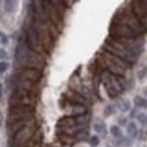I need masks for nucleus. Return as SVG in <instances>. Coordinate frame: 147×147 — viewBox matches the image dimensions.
<instances>
[{"instance_id": "473e14b6", "label": "nucleus", "mask_w": 147, "mask_h": 147, "mask_svg": "<svg viewBox=\"0 0 147 147\" xmlns=\"http://www.w3.org/2000/svg\"><path fill=\"white\" fill-rule=\"evenodd\" d=\"M0 96H1V85H0Z\"/></svg>"}, {"instance_id": "393cba45", "label": "nucleus", "mask_w": 147, "mask_h": 147, "mask_svg": "<svg viewBox=\"0 0 147 147\" xmlns=\"http://www.w3.org/2000/svg\"><path fill=\"white\" fill-rule=\"evenodd\" d=\"M137 119H138V121H139L143 126H146L147 125V115L145 113H139V114L137 115Z\"/></svg>"}, {"instance_id": "ddd939ff", "label": "nucleus", "mask_w": 147, "mask_h": 147, "mask_svg": "<svg viewBox=\"0 0 147 147\" xmlns=\"http://www.w3.org/2000/svg\"><path fill=\"white\" fill-rule=\"evenodd\" d=\"M93 128L96 132H98L100 135H105L107 134V127H105V123L101 120V119H96L93 123Z\"/></svg>"}, {"instance_id": "f257e3e1", "label": "nucleus", "mask_w": 147, "mask_h": 147, "mask_svg": "<svg viewBox=\"0 0 147 147\" xmlns=\"http://www.w3.org/2000/svg\"><path fill=\"white\" fill-rule=\"evenodd\" d=\"M9 104L10 108H16V107H32L33 104V98L28 91L25 90H15L10 98H9Z\"/></svg>"}, {"instance_id": "c756f323", "label": "nucleus", "mask_w": 147, "mask_h": 147, "mask_svg": "<svg viewBox=\"0 0 147 147\" xmlns=\"http://www.w3.org/2000/svg\"><path fill=\"white\" fill-rule=\"evenodd\" d=\"M0 59H1V60L8 59V53H7L6 50H3V49H0Z\"/></svg>"}, {"instance_id": "f8f14e48", "label": "nucleus", "mask_w": 147, "mask_h": 147, "mask_svg": "<svg viewBox=\"0 0 147 147\" xmlns=\"http://www.w3.org/2000/svg\"><path fill=\"white\" fill-rule=\"evenodd\" d=\"M58 126H60L61 128H70V127H75L78 126L76 118L74 117H63L58 121Z\"/></svg>"}, {"instance_id": "bb28decb", "label": "nucleus", "mask_w": 147, "mask_h": 147, "mask_svg": "<svg viewBox=\"0 0 147 147\" xmlns=\"http://www.w3.org/2000/svg\"><path fill=\"white\" fill-rule=\"evenodd\" d=\"M9 68V63L7 61H0V73H5Z\"/></svg>"}, {"instance_id": "5701e85b", "label": "nucleus", "mask_w": 147, "mask_h": 147, "mask_svg": "<svg viewBox=\"0 0 147 147\" xmlns=\"http://www.w3.org/2000/svg\"><path fill=\"white\" fill-rule=\"evenodd\" d=\"M90 120V117L87 114H84V115H79L76 118V121H77V125L78 126H84L87 123V121Z\"/></svg>"}, {"instance_id": "2f4dec72", "label": "nucleus", "mask_w": 147, "mask_h": 147, "mask_svg": "<svg viewBox=\"0 0 147 147\" xmlns=\"http://www.w3.org/2000/svg\"><path fill=\"white\" fill-rule=\"evenodd\" d=\"M135 115H136V110H132L130 112V117L132 118V117H135Z\"/></svg>"}, {"instance_id": "4468645a", "label": "nucleus", "mask_w": 147, "mask_h": 147, "mask_svg": "<svg viewBox=\"0 0 147 147\" xmlns=\"http://www.w3.org/2000/svg\"><path fill=\"white\" fill-rule=\"evenodd\" d=\"M130 101H129L128 98H126V97H121V98H119L118 100V102H117V107H118V109L121 111V112H127V111L130 110Z\"/></svg>"}, {"instance_id": "4be33fe9", "label": "nucleus", "mask_w": 147, "mask_h": 147, "mask_svg": "<svg viewBox=\"0 0 147 147\" xmlns=\"http://www.w3.org/2000/svg\"><path fill=\"white\" fill-rule=\"evenodd\" d=\"M105 86V91H107V93H108V95L110 96L111 98H113V97H115L117 96V94H118V92L112 87V85H111V83H109V84H105L104 85Z\"/></svg>"}, {"instance_id": "9d476101", "label": "nucleus", "mask_w": 147, "mask_h": 147, "mask_svg": "<svg viewBox=\"0 0 147 147\" xmlns=\"http://www.w3.org/2000/svg\"><path fill=\"white\" fill-rule=\"evenodd\" d=\"M17 75L20 76L22 78L28 80V82H32V83H36L37 80H40V78L42 77L41 71L35 70V69H31V68H25L22 71H19Z\"/></svg>"}, {"instance_id": "6ab92c4d", "label": "nucleus", "mask_w": 147, "mask_h": 147, "mask_svg": "<svg viewBox=\"0 0 147 147\" xmlns=\"http://www.w3.org/2000/svg\"><path fill=\"white\" fill-rule=\"evenodd\" d=\"M59 138H60V140H61L62 143H65V144H69V145L75 144V143L77 142L76 138L73 137V136H70V135H61Z\"/></svg>"}, {"instance_id": "f03ea898", "label": "nucleus", "mask_w": 147, "mask_h": 147, "mask_svg": "<svg viewBox=\"0 0 147 147\" xmlns=\"http://www.w3.org/2000/svg\"><path fill=\"white\" fill-rule=\"evenodd\" d=\"M110 34L111 36L117 38H134L136 36L128 25L123 23H112L110 26Z\"/></svg>"}, {"instance_id": "72a5a7b5", "label": "nucleus", "mask_w": 147, "mask_h": 147, "mask_svg": "<svg viewBox=\"0 0 147 147\" xmlns=\"http://www.w3.org/2000/svg\"><path fill=\"white\" fill-rule=\"evenodd\" d=\"M145 94H146V95H147V88H146V90H145Z\"/></svg>"}, {"instance_id": "1a4fd4ad", "label": "nucleus", "mask_w": 147, "mask_h": 147, "mask_svg": "<svg viewBox=\"0 0 147 147\" xmlns=\"http://www.w3.org/2000/svg\"><path fill=\"white\" fill-rule=\"evenodd\" d=\"M127 25L130 27V30L135 33V35H142L144 33H146L147 28H145L139 22L138 19L134 16V14H130L127 17Z\"/></svg>"}, {"instance_id": "7ed1b4c3", "label": "nucleus", "mask_w": 147, "mask_h": 147, "mask_svg": "<svg viewBox=\"0 0 147 147\" xmlns=\"http://www.w3.org/2000/svg\"><path fill=\"white\" fill-rule=\"evenodd\" d=\"M25 66H26V68H31V69H35V70L41 71V70H43V68L45 66V60L41 55V53H37L30 49L28 53H27Z\"/></svg>"}, {"instance_id": "6e6552de", "label": "nucleus", "mask_w": 147, "mask_h": 147, "mask_svg": "<svg viewBox=\"0 0 147 147\" xmlns=\"http://www.w3.org/2000/svg\"><path fill=\"white\" fill-rule=\"evenodd\" d=\"M28 50H30V49H28V44H27L26 40H20L18 45H17V48H16V55H15L17 62L25 65Z\"/></svg>"}, {"instance_id": "7c9ffc66", "label": "nucleus", "mask_w": 147, "mask_h": 147, "mask_svg": "<svg viewBox=\"0 0 147 147\" xmlns=\"http://www.w3.org/2000/svg\"><path fill=\"white\" fill-rule=\"evenodd\" d=\"M119 123H120V125H125V123H126V119H125V118L119 119Z\"/></svg>"}, {"instance_id": "dca6fc26", "label": "nucleus", "mask_w": 147, "mask_h": 147, "mask_svg": "<svg viewBox=\"0 0 147 147\" xmlns=\"http://www.w3.org/2000/svg\"><path fill=\"white\" fill-rule=\"evenodd\" d=\"M86 107L84 104H73L71 107V112H73L74 115H84L86 113Z\"/></svg>"}, {"instance_id": "39448f33", "label": "nucleus", "mask_w": 147, "mask_h": 147, "mask_svg": "<svg viewBox=\"0 0 147 147\" xmlns=\"http://www.w3.org/2000/svg\"><path fill=\"white\" fill-rule=\"evenodd\" d=\"M132 14L138 22L147 28V9L144 7L143 1H134L132 3Z\"/></svg>"}, {"instance_id": "423d86ee", "label": "nucleus", "mask_w": 147, "mask_h": 147, "mask_svg": "<svg viewBox=\"0 0 147 147\" xmlns=\"http://www.w3.org/2000/svg\"><path fill=\"white\" fill-rule=\"evenodd\" d=\"M34 135L33 127H25L14 136V144L15 145H25L27 142L31 140V137Z\"/></svg>"}, {"instance_id": "c85d7f7f", "label": "nucleus", "mask_w": 147, "mask_h": 147, "mask_svg": "<svg viewBox=\"0 0 147 147\" xmlns=\"http://www.w3.org/2000/svg\"><path fill=\"white\" fill-rule=\"evenodd\" d=\"M114 112V108H113V105H108L107 108H105V110H104V113L107 114V115H110Z\"/></svg>"}, {"instance_id": "f3484780", "label": "nucleus", "mask_w": 147, "mask_h": 147, "mask_svg": "<svg viewBox=\"0 0 147 147\" xmlns=\"http://www.w3.org/2000/svg\"><path fill=\"white\" fill-rule=\"evenodd\" d=\"M134 103H135L136 108H138V109H140V108L145 109V108H147V100L144 98V97H142V96H139V95H137L134 98Z\"/></svg>"}, {"instance_id": "a878e982", "label": "nucleus", "mask_w": 147, "mask_h": 147, "mask_svg": "<svg viewBox=\"0 0 147 147\" xmlns=\"http://www.w3.org/2000/svg\"><path fill=\"white\" fill-rule=\"evenodd\" d=\"M98 144H100V138L97 136H92L90 138V145L92 147H96Z\"/></svg>"}, {"instance_id": "cd10ccee", "label": "nucleus", "mask_w": 147, "mask_h": 147, "mask_svg": "<svg viewBox=\"0 0 147 147\" xmlns=\"http://www.w3.org/2000/svg\"><path fill=\"white\" fill-rule=\"evenodd\" d=\"M0 42L2 44H7L8 43V37H7V35L5 33H2V32H0Z\"/></svg>"}, {"instance_id": "0eeeda50", "label": "nucleus", "mask_w": 147, "mask_h": 147, "mask_svg": "<svg viewBox=\"0 0 147 147\" xmlns=\"http://www.w3.org/2000/svg\"><path fill=\"white\" fill-rule=\"evenodd\" d=\"M34 122H35V120H34L33 118L25 119V120H20V121H16V122H14V123H11V125H9V126L7 127L8 134L15 136L19 130H22V129L25 128V127H33Z\"/></svg>"}, {"instance_id": "412c9836", "label": "nucleus", "mask_w": 147, "mask_h": 147, "mask_svg": "<svg viewBox=\"0 0 147 147\" xmlns=\"http://www.w3.org/2000/svg\"><path fill=\"white\" fill-rule=\"evenodd\" d=\"M87 137H88V132L86 131V130H84V129H82V130H79L77 134H76V140L77 142H83V140H85V139H87Z\"/></svg>"}, {"instance_id": "aec40b11", "label": "nucleus", "mask_w": 147, "mask_h": 147, "mask_svg": "<svg viewBox=\"0 0 147 147\" xmlns=\"http://www.w3.org/2000/svg\"><path fill=\"white\" fill-rule=\"evenodd\" d=\"M16 5H17L16 1L7 0V1H5V9H6L8 13H13V11L16 9Z\"/></svg>"}, {"instance_id": "2eb2a0df", "label": "nucleus", "mask_w": 147, "mask_h": 147, "mask_svg": "<svg viewBox=\"0 0 147 147\" xmlns=\"http://www.w3.org/2000/svg\"><path fill=\"white\" fill-rule=\"evenodd\" d=\"M69 100L73 102V104H86V100L84 98V96L82 94H78V93H71L69 96Z\"/></svg>"}, {"instance_id": "9b49d317", "label": "nucleus", "mask_w": 147, "mask_h": 147, "mask_svg": "<svg viewBox=\"0 0 147 147\" xmlns=\"http://www.w3.org/2000/svg\"><path fill=\"white\" fill-rule=\"evenodd\" d=\"M107 59V58H105ZM107 67H108V71L110 74H113L114 76H118V77H122L125 75V69L121 68L120 66L111 62L110 60L107 59Z\"/></svg>"}, {"instance_id": "a211bd4d", "label": "nucleus", "mask_w": 147, "mask_h": 147, "mask_svg": "<svg viewBox=\"0 0 147 147\" xmlns=\"http://www.w3.org/2000/svg\"><path fill=\"white\" fill-rule=\"evenodd\" d=\"M127 132H128V135L130 137H136L137 136V134H138V129H137V126H136V123H134V122H130L128 125V127H127Z\"/></svg>"}, {"instance_id": "20e7f679", "label": "nucleus", "mask_w": 147, "mask_h": 147, "mask_svg": "<svg viewBox=\"0 0 147 147\" xmlns=\"http://www.w3.org/2000/svg\"><path fill=\"white\" fill-rule=\"evenodd\" d=\"M26 42H27L28 47L31 48V50L35 51L37 53H40L43 50V47L41 44V41H40V37H38V34H37V31L34 27H31V28L27 30Z\"/></svg>"}, {"instance_id": "b1692460", "label": "nucleus", "mask_w": 147, "mask_h": 147, "mask_svg": "<svg viewBox=\"0 0 147 147\" xmlns=\"http://www.w3.org/2000/svg\"><path fill=\"white\" fill-rule=\"evenodd\" d=\"M110 131H111V134H112L113 137L119 138V137L122 136V131H121V129L119 128V126H112L110 129Z\"/></svg>"}]
</instances>
